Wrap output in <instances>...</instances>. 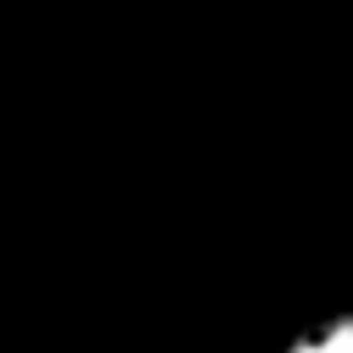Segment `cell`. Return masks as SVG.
<instances>
[{
    "label": "cell",
    "mask_w": 353,
    "mask_h": 353,
    "mask_svg": "<svg viewBox=\"0 0 353 353\" xmlns=\"http://www.w3.org/2000/svg\"><path fill=\"white\" fill-rule=\"evenodd\" d=\"M281 353H353V309H331L309 325H298Z\"/></svg>",
    "instance_id": "obj_1"
}]
</instances>
